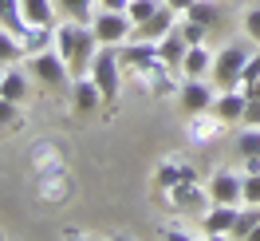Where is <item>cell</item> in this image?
<instances>
[{"instance_id": "obj_1", "label": "cell", "mask_w": 260, "mask_h": 241, "mask_svg": "<svg viewBox=\"0 0 260 241\" xmlns=\"http://www.w3.org/2000/svg\"><path fill=\"white\" fill-rule=\"evenodd\" d=\"M99 48L103 44L95 40L91 24H75V20H59L55 24V51L67 60L71 75H87V67L99 56Z\"/></svg>"}, {"instance_id": "obj_2", "label": "cell", "mask_w": 260, "mask_h": 241, "mask_svg": "<svg viewBox=\"0 0 260 241\" xmlns=\"http://www.w3.org/2000/svg\"><path fill=\"white\" fill-rule=\"evenodd\" d=\"M154 202H162V206L170 209V213H178V218H201V213L213 206L209 190H205L197 178H185V182L170 186V190H154Z\"/></svg>"}, {"instance_id": "obj_3", "label": "cell", "mask_w": 260, "mask_h": 241, "mask_svg": "<svg viewBox=\"0 0 260 241\" xmlns=\"http://www.w3.org/2000/svg\"><path fill=\"white\" fill-rule=\"evenodd\" d=\"M28 71H32L36 83H44L51 91H71V83H75L67 60L55 48H44V51H36V56H28Z\"/></svg>"}, {"instance_id": "obj_4", "label": "cell", "mask_w": 260, "mask_h": 241, "mask_svg": "<svg viewBox=\"0 0 260 241\" xmlns=\"http://www.w3.org/2000/svg\"><path fill=\"white\" fill-rule=\"evenodd\" d=\"M122 60H118V48H99V56L91 60L87 75L95 79V87L103 91V103H114L118 91H122Z\"/></svg>"}, {"instance_id": "obj_5", "label": "cell", "mask_w": 260, "mask_h": 241, "mask_svg": "<svg viewBox=\"0 0 260 241\" xmlns=\"http://www.w3.org/2000/svg\"><path fill=\"white\" fill-rule=\"evenodd\" d=\"M244 64H248V48H241V44H225L221 51H213V71H209L213 87H217V91L237 87Z\"/></svg>"}, {"instance_id": "obj_6", "label": "cell", "mask_w": 260, "mask_h": 241, "mask_svg": "<svg viewBox=\"0 0 260 241\" xmlns=\"http://www.w3.org/2000/svg\"><path fill=\"white\" fill-rule=\"evenodd\" d=\"M91 32L103 48H122L130 36H134V24H130L126 12H111V8H99L95 20H91Z\"/></svg>"}, {"instance_id": "obj_7", "label": "cell", "mask_w": 260, "mask_h": 241, "mask_svg": "<svg viewBox=\"0 0 260 241\" xmlns=\"http://www.w3.org/2000/svg\"><path fill=\"white\" fill-rule=\"evenodd\" d=\"M205 190H209V202H217V206H244V174L229 170V166L213 170Z\"/></svg>"}, {"instance_id": "obj_8", "label": "cell", "mask_w": 260, "mask_h": 241, "mask_svg": "<svg viewBox=\"0 0 260 241\" xmlns=\"http://www.w3.org/2000/svg\"><path fill=\"white\" fill-rule=\"evenodd\" d=\"M225 119L217 111H197V115H185V139L193 146H209V143H217L221 135H225Z\"/></svg>"}, {"instance_id": "obj_9", "label": "cell", "mask_w": 260, "mask_h": 241, "mask_svg": "<svg viewBox=\"0 0 260 241\" xmlns=\"http://www.w3.org/2000/svg\"><path fill=\"white\" fill-rule=\"evenodd\" d=\"M213 99H217L213 79H181V87H178V107H181L185 115L213 111Z\"/></svg>"}, {"instance_id": "obj_10", "label": "cell", "mask_w": 260, "mask_h": 241, "mask_svg": "<svg viewBox=\"0 0 260 241\" xmlns=\"http://www.w3.org/2000/svg\"><path fill=\"white\" fill-rule=\"evenodd\" d=\"M237 218H241V206H217V202H213V206L197 218V222H201V237H213V241L233 237Z\"/></svg>"}, {"instance_id": "obj_11", "label": "cell", "mask_w": 260, "mask_h": 241, "mask_svg": "<svg viewBox=\"0 0 260 241\" xmlns=\"http://www.w3.org/2000/svg\"><path fill=\"white\" fill-rule=\"evenodd\" d=\"M185 178H197L193 162L185 158V154H166V158L158 162L154 178H150V186H154V190H170V186H178V182H185Z\"/></svg>"}, {"instance_id": "obj_12", "label": "cell", "mask_w": 260, "mask_h": 241, "mask_svg": "<svg viewBox=\"0 0 260 241\" xmlns=\"http://www.w3.org/2000/svg\"><path fill=\"white\" fill-rule=\"evenodd\" d=\"M32 174L36 178H44V174H55V170H67V154H63V146L55 143V139H40V143L32 146Z\"/></svg>"}, {"instance_id": "obj_13", "label": "cell", "mask_w": 260, "mask_h": 241, "mask_svg": "<svg viewBox=\"0 0 260 241\" xmlns=\"http://www.w3.org/2000/svg\"><path fill=\"white\" fill-rule=\"evenodd\" d=\"M178 20H181V12H174L170 4H162V8L146 20V24H138V28H134V36H130V40H154V44H158L162 36H170L174 28H178Z\"/></svg>"}, {"instance_id": "obj_14", "label": "cell", "mask_w": 260, "mask_h": 241, "mask_svg": "<svg viewBox=\"0 0 260 241\" xmlns=\"http://www.w3.org/2000/svg\"><path fill=\"white\" fill-rule=\"evenodd\" d=\"M0 95L24 107L28 95H32V71H28V67H20V64L4 67V75H0Z\"/></svg>"}, {"instance_id": "obj_15", "label": "cell", "mask_w": 260, "mask_h": 241, "mask_svg": "<svg viewBox=\"0 0 260 241\" xmlns=\"http://www.w3.org/2000/svg\"><path fill=\"white\" fill-rule=\"evenodd\" d=\"M40 182V202H48V206H59V202H67L71 198V190H75V182H71V174L67 170H55V174H44L36 178Z\"/></svg>"}, {"instance_id": "obj_16", "label": "cell", "mask_w": 260, "mask_h": 241, "mask_svg": "<svg viewBox=\"0 0 260 241\" xmlns=\"http://www.w3.org/2000/svg\"><path fill=\"white\" fill-rule=\"evenodd\" d=\"M244 107H248V95H244V91H237V87H229V91H217V99H213V111L221 115L229 127H233V123L241 127Z\"/></svg>"}, {"instance_id": "obj_17", "label": "cell", "mask_w": 260, "mask_h": 241, "mask_svg": "<svg viewBox=\"0 0 260 241\" xmlns=\"http://www.w3.org/2000/svg\"><path fill=\"white\" fill-rule=\"evenodd\" d=\"M181 79H209L213 71V51L205 44H193V48L185 51V60H181Z\"/></svg>"}, {"instance_id": "obj_18", "label": "cell", "mask_w": 260, "mask_h": 241, "mask_svg": "<svg viewBox=\"0 0 260 241\" xmlns=\"http://www.w3.org/2000/svg\"><path fill=\"white\" fill-rule=\"evenodd\" d=\"M71 99H75V111L91 115V111H99L103 91L95 87V79H91V75H75V83H71Z\"/></svg>"}, {"instance_id": "obj_19", "label": "cell", "mask_w": 260, "mask_h": 241, "mask_svg": "<svg viewBox=\"0 0 260 241\" xmlns=\"http://www.w3.org/2000/svg\"><path fill=\"white\" fill-rule=\"evenodd\" d=\"M185 51H189V44L181 40V32H178V28H174L170 36H162V40H158V56H162V64H166V67H174V71L181 67ZM178 75H181V71H178Z\"/></svg>"}, {"instance_id": "obj_20", "label": "cell", "mask_w": 260, "mask_h": 241, "mask_svg": "<svg viewBox=\"0 0 260 241\" xmlns=\"http://www.w3.org/2000/svg\"><path fill=\"white\" fill-rule=\"evenodd\" d=\"M20 4H24V20H28V24H48V28L59 24L55 0H20Z\"/></svg>"}, {"instance_id": "obj_21", "label": "cell", "mask_w": 260, "mask_h": 241, "mask_svg": "<svg viewBox=\"0 0 260 241\" xmlns=\"http://www.w3.org/2000/svg\"><path fill=\"white\" fill-rule=\"evenodd\" d=\"M59 20H75V24H91L99 12V0H55Z\"/></svg>"}, {"instance_id": "obj_22", "label": "cell", "mask_w": 260, "mask_h": 241, "mask_svg": "<svg viewBox=\"0 0 260 241\" xmlns=\"http://www.w3.org/2000/svg\"><path fill=\"white\" fill-rule=\"evenodd\" d=\"M28 60V48H24V40L16 32H8V28H0V67H12V64H24Z\"/></svg>"}, {"instance_id": "obj_23", "label": "cell", "mask_w": 260, "mask_h": 241, "mask_svg": "<svg viewBox=\"0 0 260 241\" xmlns=\"http://www.w3.org/2000/svg\"><path fill=\"white\" fill-rule=\"evenodd\" d=\"M20 40H24L28 56H36V51H44V48H55V28H48V24H28V32L20 36Z\"/></svg>"}, {"instance_id": "obj_24", "label": "cell", "mask_w": 260, "mask_h": 241, "mask_svg": "<svg viewBox=\"0 0 260 241\" xmlns=\"http://www.w3.org/2000/svg\"><path fill=\"white\" fill-rule=\"evenodd\" d=\"M0 28L24 36L28 32V20H24V4L20 0H0Z\"/></svg>"}, {"instance_id": "obj_25", "label": "cell", "mask_w": 260, "mask_h": 241, "mask_svg": "<svg viewBox=\"0 0 260 241\" xmlns=\"http://www.w3.org/2000/svg\"><path fill=\"white\" fill-rule=\"evenodd\" d=\"M233 150H237V158H260V127H241L237 130V143H233Z\"/></svg>"}, {"instance_id": "obj_26", "label": "cell", "mask_w": 260, "mask_h": 241, "mask_svg": "<svg viewBox=\"0 0 260 241\" xmlns=\"http://www.w3.org/2000/svg\"><path fill=\"white\" fill-rule=\"evenodd\" d=\"M185 16L201 20V24H205V28L213 32V28L221 24V0H193V8H189Z\"/></svg>"}, {"instance_id": "obj_27", "label": "cell", "mask_w": 260, "mask_h": 241, "mask_svg": "<svg viewBox=\"0 0 260 241\" xmlns=\"http://www.w3.org/2000/svg\"><path fill=\"white\" fill-rule=\"evenodd\" d=\"M256 229H260V206H241V218H237V225H233V237L248 241Z\"/></svg>"}, {"instance_id": "obj_28", "label": "cell", "mask_w": 260, "mask_h": 241, "mask_svg": "<svg viewBox=\"0 0 260 241\" xmlns=\"http://www.w3.org/2000/svg\"><path fill=\"white\" fill-rule=\"evenodd\" d=\"M162 4H166V0H130V4H126L130 24H134V28H138V24H146V20L154 16L158 8H162Z\"/></svg>"}, {"instance_id": "obj_29", "label": "cell", "mask_w": 260, "mask_h": 241, "mask_svg": "<svg viewBox=\"0 0 260 241\" xmlns=\"http://www.w3.org/2000/svg\"><path fill=\"white\" fill-rule=\"evenodd\" d=\"M178 32H181V40L193 48V44H205V36H209V28L201 24V20H193V16H181L178 20Z\"/></svg>"}, {"instance_id": "obj_30", "label": "cell", "mask_w": 260, "mask_h": 241, "mask_svg": "<svg viewBox=\"0 0 260 241\" xmlns=\"http://www.w3.org/2000/svg\"><path fill=\"white\" fill-rule=\"evenodd\" d=\"M241 32L260 48V4H248V8L241 12Z\"/></svg>"}, {"instance_id": "obj_31", "label": "cell", "mask_w": 260, "mask_h": 241, "mask_svg": "<svg viewBox=\"0 0 260 241\" xmlns=\"http://www.w3.org/2000/svg\"><path fill=\"white\" fill-rule=\"evenodd\" d=\"M16 127H20V103L0 95V135L4 130H16Z\"/></svg>"}, {"instance_id": "obj_32", "label": "cell", "mask_w": 260, "mask_h": 241, "mask_svg": "<svg viewBox=\"0 0 260 241\" xmlns=\"http://www.w3.org/2000/svg\"><path fill=\"white\" fill-rule=\"evenodd\" d=\"M260 79V51L256 56H248V64H244V71H241V83H237V91H244L248 95V87Z\"/></svg>"}, {"instance_id": "obj_33", "label": "cell", "mask_w": 260, "mask_h": 241, "mask_svg": "<svg viewBox=\"0 0 260 241\" xmlns=\"http://www.w3.org/2000/svg\"><path fill=\"white\" fill-rule=\"evenodd\" d=\"M158 237H166V241H193V229H189V225L162 222V225H158Z\"/></svg>"}, {"instance_id": "obj_34", "label": "cell", "mask_w": 260, "mask_h": 241, "mask_svg": "<svg viewBox=\"0 0 260 241\" xmlns=\"http://www.w3.org/2000/svg\"><path fill=\"white\" fill-rule=\"evenodd\" d=\"M244 206H260V170L244 174Z\"/></svg>"}, {"instance_id": "obj_35", "label": "cell", "mask_w": 260, "mask_h": 241, "mask_svg": "<svg viewBox=\"0 0 260 241\" xmlns=\"http://www.w3.org/2000/svg\"><path fill=\"white\" fill-rule=\"evenodd\" d=\"M241 127H260V99H252V95H248V107H244Z\"/></svg>"}, {"instance_id": "obj_36", "label": "cell", "mask_w": 260, "mask_h": 241, "mask_svg": "<svg viewBox=\"0 0 260 241\" xmlns=\"http://www.w3.org/2000/svg\"><path fill=\"white\" fill-rule=\"evenodd\" d=\"M130 0H99V8H111V12H126Z\"/></svg>"}, {"instance_id": "obj_37", "label": "cell", "mask_w": 260, "mask_h": 241, "mask_svg": "<svg viewBox=\"0 0 260 241\" xmlns=\"http://www.w3.org/2000/svg\"><path fill=\"white\" fill-rule=\"evenodd\" d=\"M166 4H170V8H174V12H181V16H185V12H189V8H193V0H166Z\"/></svg>"}, {"instance_id": "obj_38", "label": "cell", "mask_w": 260, "mask_h": 241, "mask_svg": "<svg viewBox=\"0 0 260 241\" xmlns=\"http://www.w3.org/2000/svg\"><path fill=\"white\" fill-rule=\"evenodd\" d=\"M241 166H244V174H256V170H260V158H244Z\"/></svg>"}, {"instance_id": "obj_39", "label": "cell", "mask_w": 260, "mask_h": 241, "mask_svg": "<svg viewBox=\"0 0 260 241\" xmlns=\"http://www.w3.org/2000/svg\"><path fill=\"white\" fill-rule=\"evenodd\" d=\"M248 95H252V99H260V79L252 83V87H248Z\"/></svg>"}, {"instance_id": "obj_40", "label": "cell", "mask_w": 260, "mask_h": 241, "mask_svg": "<svg viewBox=\"0 0 260 241\" xmlns=\"http://www.w3.org/2000/svg\"><path fill=\"white\" fill-rule=\"evenodd\" d=\"M0 75H4V67H0Z\"/></svg>"}]
</instances>
